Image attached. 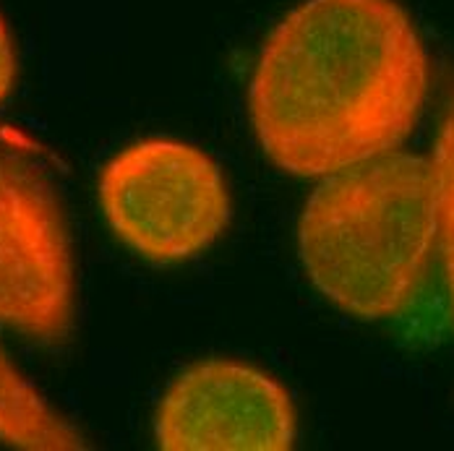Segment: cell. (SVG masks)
I'll use <instances>...</instances> for the list:
<instances>
[{
  "mask_svg": "<svg viewBox=\"0 0 454 451\" xmlns=\"http://www.w3.org/2000/svg\"><path fill=\"white\" fill-rule=\"evenodd\" d=\"M428 84V52L397 0H303L262 45L248 115L282 173L326 178L395 152Z\"/></svg>",
  "mask_w": 454,
  "mask_h": 451,
  "instance_id": "obj_1",
  "label": "cell"
},
{
  "mask_svg": "<svg viewBox=\"0 0 454 451\" xmlns=\"http://www.w3.org/2000/svg\"><path fill=\"white\" fill-rule=\"evenodd\" d=\"M436 245L434 165L397 149L326 175L298 222V253L311 284L361 321L403 314Z\"/></svg>",
  "mask_w": 454,
  "mask_h": 451,
  "instance_id": "obj_2",
  "label": "cell"
},
{
  "mask_svg": "<svg viewBox=\"0 0 454 451\" xmlns=\"http://www.w3.org/2000/svg\"><path fill=\"white\" fill-rule=\"evenodd\" d=\"M110 229L154 264H178L212 248L232 220L217 162L178 138H144L121 149L99 175Z\"/></svg>",
  "mask_w": 454,
  "mask_h": 451,
  "instance_id": "obj_3",
  "label": "cell"
},
{
  "mask_svg": "<svg viewBox=\"0 0 454 451\" xmlns=\"http://www.w3.org/2000/svg\"><path fill=\"white\" fill-rule=\"evenodd\" d=\"M74 314V251L60 201L40 167L0 152V326L60 345Z\"/></svg>",
  "mask_w": 454,
  "mask_h": 451,
  "instance_id": "obj_4",
  "label": "cell"
},
{
  "mask_svg": "<svg viewBox=\"0 0 454 451\" xmlns=\"http://www.w3.org/2000/svg\"><path fill=\"white\" fill-rule=\"evenodd\" d=\"M154 441L165 451H287L295 407L287 389L254 365L199 361L162 394Z\"/></svg>",
  "mask_w": 454,
  "mask_h": 451,
  "instance_id": "obj_5",
  "label": "cell"
},
{
  "mask_svg": "<svg viewBox=\"0 0 454 451\" xmlns=\"http://www.w3.org/2000/svg\"><path fill=\"white\" fill-rule=\"evenodd\" d=\"M0 441L27 451L90 449L82 431L68 423L19 373L0 347Z\"/></svg>",
  "mask_w": 454,
  "mask_h": 451,
  "instance_id": "obj_6",
  "label": "cell"
},
{
  "mask_svg": "<svg viewBox=\"0 0 454 451\" xmlns=\"http://www.w3.org/2000/svg\"><path fill=\"white\" fill-rule=\"evenodd\" d=\"M436 175V212H439V251L454 318V89L444 105L431 154Z\"/></svg>",
  "mask_w": 454,
  "mask_h": 451,
  "instance_id": "obj_7",
  "label": "cell"
},
{
  "mask_svg": "<svg viewBox=\"0 0 454 451\" xmlns=\"http://www.w3.org/2000/svg\"><path fill=\"white\" fill-rule=\"evenodd\" d=\"M13 79H16V52H13V40H11L8 24L0 16V105L11 94Z\"/></svg>",
  "mask_w": 454,
  "mask_h": 451,
  "instance_id": "obj_8",
  "label": "cell"
}]
</instances>
